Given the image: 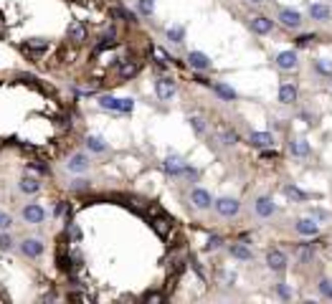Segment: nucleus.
I'll return each instance as SVG.
<instances>
[{
	"label": "nucleus",
	"mask_w": 332,
	"mask_h": 304,
	"mask_svg": "<svg viewBox=\"0 0 332 304\" xmlns=\"http://www.w3.org/2000/svg\"><path fill=\"white\" fill-rule=\"evenodd\" d=\"M249 26H251V31L259 33V36H266V33L274 31V21L266 18V16H254V18L249 21Z\"/></svg>",
	"instance_id": "obj_4"
},
{
	"label": "nucleus",
	"mask_w": 332,
	"mask_h": 304,
	"mask_svg": "<svg viewBox=\"0 0 332 304\" xmlns=\"http://www.w3.org/2000/svg\"><path fill=\"white\" fill-rule=\"evenodd\" d=\"M254 208H256V213H259L261 218H271V216L276 213V206H274L271 198H259V200L254 203Z\"/></svg>",
	"instance_id": "obj_13"
},
{
	"label": "nucleus",
	"mask_w": 332,
	"mask_h": 304,
	"mask_svg": "<svg viewBox=\"0 0 332 304\" xmlns=\"http://www.w3.org/2000/svg\"><path fill=\"white\" fill-rule=\"evenodd\" d=\"M21 48H23V54H26L28 59H38V56L49 48V43H46V41H26Z\"/></svg>",
	"instance_id": "obj_12"
},
{
	"label": "nucleus",
	"mask_w": 332,
	"mask_h": 304,
	"mask_svg": "<svg viewBox=\"0 0 332 304\" xmlns=\"http://www.w3.org/2000/svg\"><path fill=\"white\" fill-rule=\"evenodd\" d=\"M11 223H13V218H11L6 211H0V231H8V228H11Z\"/></svg>",
	"instance_id": "obj_36"
},
{
	"label": "nucleus",
	"mask_w": 332,
	"mask_h": 304,
	"mask_svg": "<svg viewBox=\"0 0 332 304\" xmlns=\"http://www.w3.org/2000/svg\"><path fill=\"white\" fill-rule=\"evenodd\" d=\"M284 193H287L292 200H307V198H309L307 193H302V190H299V188H294V185H284Z\"/></svg>",
	"instance_id": "obj_30"
},
{
	"label": "nucleus",
	"mask_w": 332,
	"mask_h": 304,
	"mask_svg": "<svg viewBox=\"0 0 332 304\" xmlns=\"http://www.w3.org/2000/svg\"><path fill=\"white\" fill-rule=\"evenodd\" d=\"M152 54H155V59H157V61H173V59H170L168 54H165L162 48H152Z\"/></svg>",
	"instance_id": "obj_42"
},
{
	"label": "nucleus",
	"mask_w": 332,
	"mask_h": 304,
	"mask_svg": "<svg viewBox=\"0 0 332 304\" xmlns=\"http://www.w3.org/2000/svg\"><path fill=\"white\" fill-rule=\"evenodd\" d=\"M251 3H264V0H251Z\"/></svg>",
	"instance_id": "obj_51"
},
{
	"label": "nucleus",
	"mask_w": 332,
	"mask_h": 304,
	"mask_svg": "<svg viewBox=\"0 0 332 304\" xmlns=\"http://www.w3.org/2000/svg\"><path fill=\"white\" fill-rule=\"evenodd\" d=\"M155 91H157V96H160L162 102H170V99L175 96V81H173L170 76H162V79L155 81Z\"/></svg>",
	"instance_id": "obj_2"
},
{
	"label": "nucleus",
	"mask_w": 332,
	"mask_h": 304,
	"mask_svg": "<svg viewBox=\"0 0 332 304\" xmlns=\"http://www.w3.org/2000/svg\"><path fill=\"white\" fill-rule=\"evenodd\" d=\"M99 107H102V109H109V112H122V114H127V112H132L134 102H132V99H114V96H99Z\"/></svg>",
	"instance_id": "obj_1"
},
{
	"label": "nucleus",
	"mask_w": 332,
	"mask_h": 304,
	"mask_svg": "<svg viewBox=\"0 0 332 304\" xmlns=\"http://www.w3.org/2000/svg\"><path fill=\"white\" fill-rule=\"evenodd\" d=\"M266 264H269V269L281 271V269L287 266V254H284V251H279V248H271V251L266 254Z\"/></svg>",
	"instance_id": "obj_11"
},
{
	"label": "nucleus",
	"mask_w": 332,
	"mask_h": 304,
	"mask_svg": "<svg viewBox=\"0 0 332 304\" xmlns=\"http://www.w3.org/2000/svg\"><path fill=\"white\" fill-rule=\"evenodd\" d=\"M0 248H11V238L6 233H0Z\"/></svg>",
	"instance_id": "obj_47"
},
{
	"label": "nucleus",
	"mask_w": 332,
	"mask_h": 304,
	"mask_svg": "<svg viewBox=\"0 0 332 304\" xmlns=\"http://www.w3.org/2000/svg\"><path fill=\"white\" fill-rule=\"evenodd\" d=\"M188 61H191V66H193V69H198V71H206V69H211V59H208L206 54H201V51H191Z\"/></svg>",
	"instance_id": "obj_17"
},
{
	"label": "nucleus",
	"mask_w": 332,
	"mask_h": 304,
	"mask_svg": "<svg viewBox=\"0 0 332 304\" xmlns=\"http://www.w3.org/2000/svg\"><path fill=\"white\" fill-rule=\"evenodd\" d=\"M249 142L254 147H271L274 144V134L271 132H251L249 134Z\"/></svg>",
	"instance_id": "obj_15"
},
{
	"label": "nucleus",
	"mask_w": 332,
	"mask_h": 304,
	"mask_svg": "<svg viewBox=\"0 0 332 304\" xmlns=\"http://www.w3.org/2000/svg\"><path fill=\"white\" fill-rule=\"evenodd\" d=\"M309 216L317 218V221H329V218H332V216H329L327 211H322V208H309Z\"/></svg>",
	"instance_id": "obj_35"
},
{
	"label": "nucleus",
	"mask_w": 332,
	"mask_h": 304,
	"mask_svg": "<svg viewBox=\"0 0 332 304\" xmlns=\"http://www.w3.org/2000/svg\"><path fill=\"white\" fill-rule=\"evenodd\" d=\"M261 158H264V160H276L279 155H276V152H264V155H261Z\"/></svg>",
	"instance_id": "obj_50"
},
{
	"label": "nucleus",
	"mask_w": 332,
	"mask_h": 304,
	"mask_svg": "<svg viewBox=\"0 0 332 304\" xmlns=\"http://www.w3.org/2000/svg\"><path fill=\"white\" fill-rule=\"evenodd\" d=\"M191 203L196 206V208H201V211H206V208H211V193L208 190H203V188H196L193 193H191Z\"/></svg>",
	"instance_id": "obj_9"
},
{
	"label": "nucleus",
	"mask_w": 332,
	"mask_h": 304,
	"mask_svg": "<svg viewBox=\"0 0 332 304\" xmlns=\"http://www.w3.org/2000/svg\"><path fill=\"white\" fill-rule=\"evenodd\" d=\"M319 294L324 299H332V279H322L319 281Z\"/></svg>",
	"instance_id": "obj_34"
},
{
	"label": "nucleus",
	"mask_w": 332,
	"mask_h": 304,
	"mask_svg": "<svg viewBox=\"0 0 332 304\" xmlns=\"http://www.w3.org/2000/svg\"><path fill=\"white\" fill-rule=\"evenodd\" d=\"M18 188H21L23 193H28V195H33V193H38V188H41V183H38V180H33V178H23V180L18 183Z\"/></svg>",
	"instance_id": "obj_24"
},
{
	"label": "nucleus",
	"mask_w": 332,
	"mask_h": 304,
	"mask_svg": "<svg viewBox=\"0 0 332 304\" xmlns=\"http://www.w3.org/2000/svg\"><path fill=\"white\" fill-rule=\"evenodd\" d=\"M21 251H23L26 256H31V259H38V256L43 254V243L36 241V238H26V241L21 243Z\"/></svg>",
	"instance_id": "obj_14"
},
{
	"label": "nucleus",
	"mask_w": 332,
	"mask_h": 304,
	"mask_svg": "<svg viewBox=\"0 0 332 304\" xmlns=\"http://www.w3.org/2000/svg\"><path fill=\"white\" fill-rule=\"evenodd\" d=\"M309 16H312V21H329L332 18V8L329 6H324V3H309Z\"/></svg>",
	"instance_id": "obj_8"
},
{
	"label": "nucleus",
	"mask_w": 332,
	"mask_h": 304,
	"mask_svg": "<svg viewBox=\"0 0 332 304\" xmlns=\"http://www.w3.org/2000/svg\"><path fill=\"white\" fill-rule=\"evenodd\" d=\"M168 38H170L173 43H183V38H185V31H183L180 26H173V28H168Z\"/></svg>",
	"instance_id": "obj_28"
},
{
	"label": "nucleus",
	"mask_w": 332,
	"mask_h": 304,
	"mask_svg": "<svg viewBox=\"0 0 332 304\" xmlns=\"http://www.w3.org/2000/svg\"><path fill=\"white\" fill-rule=\"evenodd\" d=\"M289 152H292L294 158H307L309 155V144L304 139H292L289 142Z\"/></svg>",
	"instance_id": "obj_21"
},
{
	"label": "nucleus",
	"mask_w": 332,
	"mask_h": 304,
	"mask_svg": "<svg viewBox=\"0 0 332 304\" xmlns=\"http://www.w3.org/2000/svg\"><path fill=\"white\" fill-rule=\"evenodd\" d=\"M165 299V294H160V291H150L147 296H145V301H150V304H155V301H162Z\"/></svg>",
	"instance_id": "obj_40"
},
{
	"label": "nucleus",
	"mask_w": 332,
	"mask_h": 304,
	"mask_svg": "<svg viewBox=\"0 0 332 304\" xmlns=\"http://www.w3.org/2000/svg\"><path fill=\"white\" fill-rule=\"evenodd\" d=\"M23 218H26L28 223H43L46 213H43V208H41L38 203H28V206L23 208Z\"/></svg>",
	"instance_id": "obj_10"
},
{
	"label": "nucleus",
	"mask_w": 332,
	"mask_h": 304,
	"mask_svg": "<svg viewBox=\"0 0 332 304\" xmlns=\"http://www.w3.org/2000/svg\"><path fill=\"white\" fill-rule=\"evenodd\" d=\"M314 69H317V74H322V76H329V79H332V64H329V61L319 59V61H314Z\"/></svg>",
	"instance_id": "obj_32"
},
{
	"label": "nucleus",
	"mask_w": 332,
	"mask_h": 304,
	"mask_svg": "<svg viewBox=\"0 0 332 304\" xmlns=\"http://www.w3.org/2000/svg\"><path fill=\"white\" fill-rule=\"evenodd\" d=\"M276 66H279L281 71H292V69H297V66H299L297 51H281V54L276 56Z\"/></svg>",
	"instance_id": "obj_6"
},
{
	"label": "nucleus",
	"mask_w": 332,
	"mask_h": 304,
	"mask_svg": "<svg viewBox=\"0 0 332 304\" xmlns=\"http://www.w3.org/2000/svg\"><path fill=\"white\" fill-rule=\"evenodd\" d=\"M74 188H76V190H86L89 185H86V180H74Z\"/></svg>",
	"instance_id": "obj_49"
},
{
	"label": "nucleus",
	"mask_w": 332,
	"mask_h": 304,
	"mask_svg": "<svg viewBox=\"0 0 332 304\" xmlns=\"http://www.w3.org/2000/svg\"><path fill=\"white\" fill-rule=\"evenodd\" d=\"M314 38H317L314 33H312V36H299V38H297V46H299V48H304V46H309Z\"/></svg>",
	"instance_id": "obj_39"
},
{
	"label": "nucleus",
	"mask_w": 332,
	"mask_h": 304,
	"mask_svg": "<svg viewBox=\"0 0 332 304\" xmlns=\"http://www.w3.org/2000/svg\"><path fill=\"white\" fill-rule=\"evenodd\" d=\"M137 71H139V61H127V64H122V66L117 69V76H119V79H132Z\"/></svg>",
	"instance_id": "obj_23"
},
{
	"label": "nucleus",
	"mask_w": 332,
	"mask_h": 304,
	"mask_svg": "<svg viewBox=\"0 0 332 304\" xmlns=\"http://www.w3.org/2000/svg\"><path fill=\"white\" fill-rule=\"evenodd\" d=\"M279 102H281V104H292V102H297V86L289 84V81H284L281 89H279Z\"/></svg>",
	"instance_id": "obj_18"
},
{
	"label": "nucleus",
	"mask_w": 332,
	"mask_h": 304,
	"mask_svg": "<svg viewBox=\"0 0 332 304\" xmlns=\"http://www.w3.org/2000/svg\"><path fill=\"white\" fill-rule=\"evenodd\" d=\"M297 256H299L302 261H309V259L314 256V246H312V243H302V246L297 248Z\"/></svg>",
	"instance_id": "obj_31"
},
{
	"label": "nucleus",
	"mask_w": 332,
	"mask_h": 304,
	"mask_svg": "<svg viewBox=\"0 0 332 304\" xmlns=\"http://www.w3.org/2000/svg\"><path fill=\"white\" fill-rule=\"evenodd\" d=\"M231 256L239 259V261H251L254 259V254H251V248L246 243H233L231 246Z\"/></svg>",
	"instance_id": "obj_20"
},
{
	"label": "nucleus",
	"mask_w": 332,
	"mask_h": 304,
	"mask_svg": "<svg viewBox=\"0 0 332 304\" xmlns=\"http://www.w3.org/2000/svg\"><path fill=\"white\" fill-rule=\"evenodd\" d=\"M69 127H71V122H69V117H61V119H59V132H66Z\"/></svg>",
	"instance_id": "obj_44"
},
{
	"label": "nucleus",
	"mask_w": 332,
	"mask_h": 304,
	"mask_svg": "<svg viewBox=\"0 0 332 304\" xmlns=\"http://www.w3.org/2000/svg\"><path fill=\"white\" fill-rule=\"evenodd\" d=\"M69 41H74V43H81V41H86V28L79 23V21H74L71 26H69Z\"/></svg>",
	"instance_id": "obj_19"
},
{
	"label": "nucleus",
	"mask_w": 332,
	"mask_h": 304,
	"mask_svg": "<svg viewBox=\"0 0 332 304\" xmlns=\"http://www.w3.org/2000/svg\"><path fill=\"white\" fill-rule=\"evenodd\" d=\"M213 89H216V94H218V96H223V99H228V102H231V99H236V91H233L231 86H226V84H213Z\"/></svg>",
	"instance_id": "obj_26"
},
{
	"label": "nucleus",
	"mask_w": 332,
	"mask_h": 304,
	"mask_svg": "<svg viewBox=\"0 0 332 304\" xmlns=\"http://www.w3.org/2000/svg\"><path fill=\"white\" fill-rule=\"evenodd\" d=\"M279 21H281L284 28H299L302 26V13L292 11V8H281L279 11Z\"/></svg>",
	"instance_id": "obj_3"
},
{
	"label": "nucleus",
	"mask_w": 332,
	"mask_h": 304,
	"mask_svg": "<svg viewBox=\"0 0 332 304\" xmlns=\"http://www.w3.org/2000/svg\"><path fill=\"white\" fill-rule=\"evenodd\" d=\"M152 228H155L162 238H168V236H170V223L165 221V218H155V221H152Z\"/></svg>",
	"instance_id": "obj_25"
},
{
	"label": "nucleus",
	"mask_w": 332,
	"mask_h": 304,
	"mask_svg": "<svg viewBox=\"0 0 332 304\" xmlns=\"http://www.w3.org/2000/svg\"><path fill=\"white\" fill-rule=\"evenodd\" d=\"M191 124H193V129H196L198 134H203V132H206V122H203L201 117H191Z\"/></svg>",
	"instance_id": "obj_37"
},
{
	"label": "nucleus",
	"mask_w": 332,
	"mask_h": 304,
	"mask_svg": "<svg viewBox=\"0 0 332 304\" xmlns=\"http://www.w3.org/2000/svg\"><path fill=\"white\" fill-rule=\"evenodd\" d=\"M239 200L236 198H221V200H216V211L221 213V216H226V218H231V216H236L239 213Z\"/></svg>",
	"instance_id": "obj_7"
},
{
	"label": "nucleus",
	"mask_w": 332,
	"mask_h": 304,
	"mask_svg": "<svg viewBox=\"0 0 332 304\" xmlns=\"http://www.w3.org/2000/svg\"><path fill=\"white\" fill-rule=\"evenodd\" d=\"M165 173H170V175H183L185 173V163L180 160V158H175V155H170L168 160H165Z\"/></svg>",
	"instance_id": "obj_16"
},
{
	"label": "nucleus",
	"mask_w": 332,
	"mask_h": 304,
	"mask_svg": "<svg viewBox=\"0 0 332 304\" xmlns=\"http://www.w3.org/2000/svg\"><path fill=\"white\" fill-rule=\"evenodd\" d=\"M86 168H89L86 155H79V152H76V155H71V160H69V170L71 173H84Z\"/></svg>",
	"instance_id": "obj_22"
},
{
	"label": "nucleus",
	"mask_w": 332,
	"mask_h": 304,
	"mask_svg": "<svg viewBox=\"0 0 332 304\" xmlns=\"http://www.w3.org/2000/svg\"><path fill=\"white\" fill-rule=\"evenodd\" d=\"M18 79H21V81H26V84H33V81H36L31 74H18Z\"/></svg>",
	"instance_id": "obj_48"
},
{
	"label": "nucleus",
	"mask_w": 332,
	"mask_h": 304,
	"mask_svg": "<svg viewBox=\"0 0 332 304\" xmlns=\"http://www.w3.org/2000/svg\"><path fill=\"white\" fill-rule=\"evenodd\" d=\"M294 228H297L299 236H309V238L319 233V223H317V218H312V216H309V218H299Z\"/></svg>",
	"instance_id": "obj_5"
},
{
	"label": "nucleus",
	"mask_w": 332,
	"mask_h": 304,
	"mask_svg": "<svg viewBox=\"0 0 332 304\" xmlns=\"http://www.w3.org/2000/svg\"><path fill=\"white\" fill-rule=\"evenodd\" d=\"M218 134H221V142H223V144H236V142H239V134H236L233 129L221 127V132H218Z\"/></svg>",
	"instance_id": "obj_27"
},
{
	"label": "nucleus",
	"mask_w": 332,
	"mask_h": 304,
	"mask_svg": "<svg viewBox=\"0 0 332 304\" xmlns=\"http://www.w3.org/2000/svg\"><path fill=\"white\" fill-rule=\"evenodd\" d=\"M69 236H71V241H79V238H81V231H79L76 226H69Z\"/></svg>",
	"instance_id": "obj_45"
},
{
	"label": "nucleus",
	"mask_w": 332,
	"mask_h": 304,
	"mask_svg": "<svg viewBox=\"0 0 332 304\" xmlns=\"http://www.w3.org/2000/svg\"><path fill=\"white\" fill-rule=\"evenodd\" d=\"M276 291H279L284 299H289V296H292V289H289L287 284H276Z\"/></svg>",
	"instance_id": "obj_43"
},
{
	"label": "nucleus",
	"mask_w": 332,
	"mask_h": 304,
	"mask_svg": "<svg viewBox=\"0 0 332 304\" xmlns=\"http://www.w3.org/2000/svg\"><path fill=\"white\" fill-rule=\"evenodd\" d=\"M86 147L94 149V152H104V149H107V142H104L102 137H89V139H86Z\"/></svg>",
	"instance_id": "obj_29"
},
{
	"label": "nucleus",
	"mask_w": 332,
	"mask_h": 304,
	"mask_svg": "<svg viewBox=\"0 0 332 304\" xmlns=\"http://www.w3.org/2000/svg\"><path fill=\"white\" fill-rule=\"evenodd\" d=\"M54 213H56V218H59V216H66V213H69L66 200H59V203H56V208H54Z\"/></svg>",
	"instance_id": "obj_38"
},
{
	"label": "nucleus",
	"mask_w": 332,
	"mask_h": 304,
	"mask_svg": "<svg viewBox=\"0 0 332 304\" xmlns=\"http://www.w3.org/2000/svg\"><path fill=\"white\" fill-rule=\"evenodd\" d=\"M137 11H139L142 16H152V11H155V0H137Z\"/></svg>",
	"instance_id": "obj_33"
},
{
	"label": "nucleus",
	"mask_w": 332,
	"mask_h": 304,
	"mask_svg": "<svg viewBox=\"0 0 332 304\" xmlns=\"http://www.w3.org/2000/svg\"><path fill=\"white\" fill-rule=\"evenodd\" d=\"M221 243H223V238H218V236H213V238L208 241V251H213V248H218Z\"/></svg>",
	"instance_id": "obj_46"
},
{
	"label": "nucleus",
	"mask_w": 332,
	"mask_h": 304,
	"mask_svg": "<svg viewBox=\"0 0 332 304\" xmlns=\"http://www.w3.org/2000/svg\"><path fill=\"white\" fill-rule=\"evenodd\" d=\"M31 170H33V173H41V175H46V173H49V168H46L43 163H38V160H36V163H31Z\"/></svg>",
	"instance_id": "obj_41"
}]
</instances>
